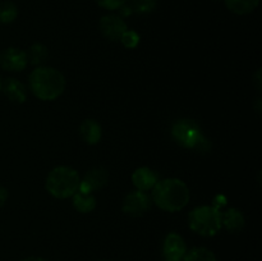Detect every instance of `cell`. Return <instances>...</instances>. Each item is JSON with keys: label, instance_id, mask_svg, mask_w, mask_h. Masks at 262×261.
I'll use <instances>...</instances> for the list:
<instances>
[{"label": "cell", "instance_id": "obj_1", "mask_svg": "<svg viewBox=\"0 0 262 261\" xmlns=\"http://www.w3.org/2000/svg\"><path fill=\"white\" fill-rule=\"evenodd\" d=\"M189 197L191 192L188 186L177 178L159 181L152 188V201L165 211H179L188 204Z\"/></svg>", "mask_w": 262, "mask_h": 261}, {"label": "cell", "instance_id": "obj_2", "mask_svg": "<svg viewBox=\"0 0 262 261\" xmlns=\"http://www.w3.org/2000/svg\"><path fill=\"white\" fill-rule=\"evenodd\" d=\"M30 87L36 97L43 101H51L63 94L66 79L58 69L38 67L30 74Z\"/></svg>", "mask_w": 262, "mask_h": 261}, {"label": "cell", "instance_id": "obj_3", "mask_svg": "<svg viewBox=\"0 0 262 261\" xmlns=\"http://www.w3.org/2000/svg\"><path fill=\"white\" fill-rule=\"evenodd\" d=\"M78 173L69 166H58L49 173L45 187L51 196L56 199H67L78 191Z\"/></svg>", "mask_w": 262, "mask_h": 261}, {"label": "cell", "instance_id": "obj_4", "mask_svg": "<svg viewBox=\"0 0 262 261\" xmlns=\"http://www.w3.org/2000/svg\"><path fill=\"white\" fill-rule=\"evenodd\" d=\"M189 228L202 237H212L222 229V212L214 206H200L192 210Z\"/></svg>", "mask_w": 262, "mask_h": 261}, {"label": "cell", "instance_id": "obj_5", "mask_svg": "<svg viewBox=\"0 0 262 261\" xmlns=\"http://www.w3.org/2000/svg\"><path fill=\"white\" fill-rule=\"evenodd\" d=\"M171 136L177 143L186 148H193L205 137L199 124L191 119H181L176 122L171 128Z\"/></svg>", "mask_w": 262, "mask_h": 261}, {"label": "cell", "instance_id": "obj_6", "mask_svg": "<svg viewBox=\"0 0 262 261\" xmlns=\"http://www.w3.org/2000/svg\"><path fill=\"white\" fill-rule=\"evenodd\" d=\"M27 55L18 48H7L0 51V67L9 72H20L27 66Z\"/></svg>", "mask_w": 262, "mask_h": 261}, {"label": "cell", "instance_id": "obj_7", "mask_svg": "<svg viewBox=\"0 0 262 261\" xmlns=\"http://www.w3.org/2000/svg\"><path fill=\"white\" fill-rule=\"evenodd\" d=\"M150 209V197L142 191L127 194L123 201V211L130 216H141Z\"/></svg>", "mask_w": 262, "mask_h": 261}, {"label": "cell", "instance_id": "obj_8", "mask_svg": "<svg viewBox=\"0 0 262 261\" xmlns=\"http://www.w3.org/2000/svg\"><path fill=\"white\" fill-rule=\"evenodd\" d=\"M99 27L102 35L112 41L120 40L123 33L128 30L127 23L124 22V19H123L122 17H119V15L114 14L102 17L101 19H100Z\"/></svg>", "mask_w": 262, "mask_h": 261}, {"label": "cell", "instance_id": "obj_9", "mask_svg": "<svg viewBox=\"0 0 262 261\" xmlns=\"http://www.w3.org/2000/svg\"><path fill=\"white\" fill-rule=\"evenodd\" d=\"M187 252V246L183 238L177 233L166 235L163 245V253L165 261H181Z\"/></svg>", "mask_w": 262, "mask_h": 261}, {"label": "cell", "instance_id": "obj_10", "mask_svg": "<svg viewBox=\"0 0 262 261\" xmlns=\"http://www.w3.org/2000/svg\"><path fill=\"white\" fill-rule=\"evenodd\" d=\"M107 181H109L107 171L102 168H95L84 176L83 181L79 182L78 191L91 193L92 191L101 189L102 187L106 186Z\"/></svg>", "mask_w": 262, "mask_h": 261}, {"label": "cell", "instance_id": "obj_11", "mask_svg": "<svg viewBox=\"0 0 262 261\" xmlns=\"http://www.w3.org/2000/svg\"><path fill=\"white\" fill-rule=\"evenodd\" d=\"M132 182L136 187H137L138 191H150L155 187V184L159 182L158 174L154 170H151L150 168H138L137 170L133 173L132 176Z\"/></svg>", "mask_w": 262, "mask_h": 261}, {"label": "cell", "instance_id": "obj_12", "mask_svg": "<svg viewBox=\"0 0 262 261\" xmlns=\"http://www.w3.org/2000/svg\"><path fill=\"white\" fill-rule=\"evenodd\" d=\"M0 91L4 92L5 96L13 102L22 104L26 101V89L18 79L7 78L2 82Z\"/></svg>", "mask_w": 262, "mask_h": 261}, {"label": "cell", "instance_id": "obj_13", "mask_svg": "<svg viewBox=\"0 0 262 261\" xmlns=\"http://www.w3.org/2000/svg\"><path fill=\"white\" fill-rule=\"evenodd\" d=\"M79 133L84 142L89 145H96L101 140V125L94 119H86L79 127Z\"/></svg>", "mask_w": 262, "mask_h": 261}, {"label": "cell", "instance_id": "obj_14", "mask_svg": "<svg viewBox=\"0 0 262 261\" xmlns=\"http://www.w3.org/2000/svg\"><path fill=\"white\" fill-rule=\"evenodd\" d=\"M222 225H224L229 232L237 233L245 227V217L238 209H229L222 215Z\"/></svg>", "mask_w": 262, "mask_h": 261}, {"label": "cell", "instance_id": "obj_15", "mask_svg": "<svg viewBox=\"0 0 262 261\" xmlns=\"http://www.w3.org/2000/svg\"><path fill=\"white\" fill-rule=\"evenodd\" d=\"M73 205L76 210L79 212H91L96 206V200L92 196V193H86V192L77 191L73 194Z\"/></svg>", "mask_w": 262, "mask_h": 261}, {"label": "cell", "instance_id": "obj_16", "mask_svg": "<svg viewBox=\"0 0 262 261\" xmlns=\"http://www.w3.org/2000/svg\"><path fill=\"white\" fill-rule=\"evenodd\" d=\"M228 9L235 14H248L257 8L260 0H224Z\"/></svg>", "mask_w": 262, "mask_h": 261}, {"label": "cell", "instance_id": "obj_17", "mask_svg": "<svg viewBox=\"0 0 262 261\" xmlns=\"http://www.w3.org/2000/svg\"><path fill=\"white\" fill-rule=\"evenodd\" d=\"M184 261H216V256L212 251L205 247H194L186 252Z\"/></svg>", "mask_w": 262, "mask_h": 261}, {"label": "cell", "instance_id": "obj_18", "mask_svg": "<svg viewBox=\"0 0 262 261\" xmlns=\"http://www.w3.org/2000/svg\"><path fill=\"white\" fill-rule=\"evenodd\" d=\"M26 55H27V60H30L35 66H40L48 59V49L42 44H35L31 46Z\"/></svg>", "mask_w": 262, "mask_h": 261}, {"label": "cell", "instance_id": "obj_19", "mask_svg": "<svg viewBox=\"0 0 262 261\" xmlns=\"http://www.w3.org/2000/svg\"><path fill=\"white\" fill-rule=\"evenodd\" d=\"M17 5L12 2H0V22L10 23L17 18Z\"/></svg>", "mask_w": 262, "mask_h": 261}, {"label": "cell", "instance_id": "obj_20", "mask_svg": "<svg viewBox=\"0 0 262 261\" xmlns=\"http://www.w3.org/2000/svg\"><path fill=\"white\" fill-rule=\"evenodd\" d=\"M127 5L130 8L132 13L146 14L155 9L156 0H128Z\"/></svg>", "mask_w": 262, "mask_h": 261}, {"label": "cell", "instance_id": "obj_21", "mask_svg": "<svg viewBox=\"0 0 262 261\" xmlns=\"http://www.w3.org/2000/svg\"><path fill=\"white\" fill-rule=\"evenodd\" d=\"M120 41H122V44L125 48L133 49L138 45V42H140V35H138L136 31L127 30L123 33L122 37H120Z\"/></svg>", "mask_w": 262, "mask_h": 261}, {"label": "cell", "instance_id": "obj_22", "mask_svg": "<svg viewBox=\"0 0 262 261\" xmlns=\"http://www.w3.org/2000/svg\"><path fill=\"white\" fill-rule=\"evenodd\" d=\"M97 4L101 8L107 10H115L119 9L122 5H124L127 3V0H96Z\"/></svg>", "mask_w": 262, "mask_h": 261}, {"label": "cell", "instance_id": "obj_23", "mask_svg": "<svg viewBox=\"0 0 262 261\" xmlns=\"http://www.w3.org/2000/svg\"><path fill=\"white\" fill-rule=\"evenodd\" d=\"M225 204H227V199H225L224 196H222V194H219V196L215 197L214 204H212V206L216 207V209L220 210V206H224Z\"/></svg>", "mask_w": 262, "mask_h": 261}, {"label": "cell", "instance_id": "obj_24", "mask_svg": "<svg viewBox=\"0 0 262 261\" xmlns=\"http://www.w3.org/2000/svg\"><path fill=\"white\" fill-rule=\"evenodd\" d=\"M7 199H8V191L5 188H3V187H0V207L5 204Z\"/></svg>", "mask_w": 262, "mask_h": 261}, {"label": "cell", "instance_id": "obj_25", "mask_svg": "<svg viewBox=\"0 0 262 261\" xmlns=\"http://www.w3.org/2000/svg\"><path fill=\"white\" fill-rule=\"evenodd\" d=\"M119 9H120V14H122L123 17H127V15L132 14V10H130V8L128 7L127 3H125L124 5H122V7H120Z\"/></svg>", "mask_w": 262, "mask_h": 261}, {"label": "cell", "instance_id": "obj_26", "mask_svg": "<svg viewBox=\"0 0 262 261\" xmlns=\"http://www.w3.org/2000/svg\"><path fill=\"white\" fill-rule=\"evenodd\" d=\"M22 261H46V260H43V258L41 257H35V256H32V257H27Z\"/></svg>", "mask_w": 262, "mask_h": 261}, {"label": "cell", "instance_id": "obj_27", "mask_svg": "<svg viewBox=\"0 0 262 261\" xmlns=\"http://www.w3.org/2000/svg\"><path fill=\"white\" fill-rule=\"evenodd\" d=\"M0 89H2V79H0Z\"/></svg>", "mask_w": 262, "mask_h": 261}, {"label": "cell", "instance_id": "obj_28", "mask_svg": "<svg viewBox=\"0 0 262 261\" xmlns=\"http://www.w3.org/2000/svg\"><path fill=\"white\" fill-rule=\"evenodd\" d=\"M102 261H106V260H102Z\"/></svg>", "mask_w": 262, "mask_h": 261}]
</instances>
